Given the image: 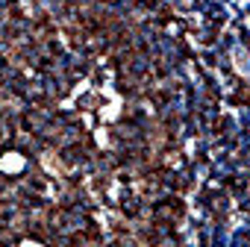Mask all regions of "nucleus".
<instances>
[{
	"label": "nucleus",
	"instance_id": "obj_1",
	"mask_svg": "<svg viewBox=\"0 0 250 247\" xmlns=\"http://www.w3.org/2000/svg\"><path fill=\"white\" fill-rule=\"evenodd\" d=\"M235 65H238V71H241V74H250V65H247V56H244V50H241V47L235 50Z\"/></svg>",
	"mask_w": 250,
	"mask_h": 247
}]
</instances>
